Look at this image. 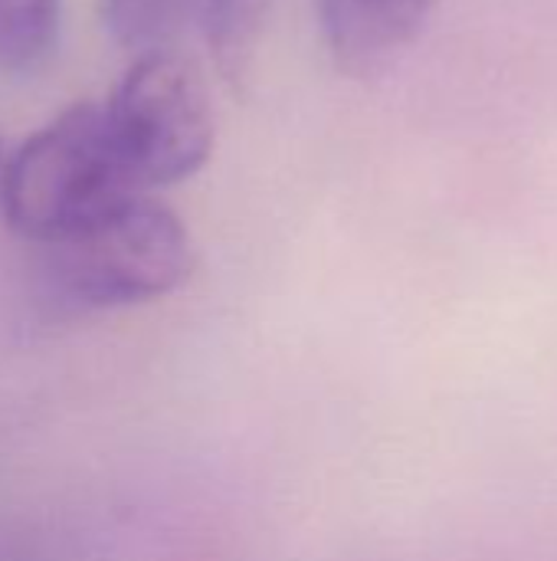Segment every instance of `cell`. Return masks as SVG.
I'll list each match as a JSON object with an SVG mask.
<instances>
[{"label":"cell","mask_w":557,"mask_h":561,"mask_svg":"<svg viewBox=\"0 0 557 561\" xmlns=\"http://www.w3.org/2000/svg\"><path fill=\"white\" fill-rule=\"evenodd\" d=\"M200 10L204 0H98L105 33L135 56L171 49Z\"/></svg>","instance_id":"obj_6"},{"label":"cell","mask_w":557,"mask_h":561,"mask_svg":"<svg viewBox=\"0 0 557 561\" xmlns=\"http://www.w3.org/2000/svg\"><path fill=\"white\" fill-rule=\"evenodd\" d=\"M272 7L276 0H204L200 26L207 36V49L233 95L250 92Z\"/></svg>","instance_id":"obj_5"},{"label":"cell","mask_w":557,"mask_h":561,"mask_svg":"<svg viewBox=\"0 0 557 561\" xmlns=\"http://www.w3.org/2000/svg\"><path fill=\"white\" fill-rule=\"evenodd\" d=\"M59 39V0H0V72H36Z\"/></svg>","instance_id":"obj_7"},{"label":"cell","mask_w":557,"mask_h":561,"mask_svg":"<svg viewBox=\"0 0 557 561\" xmlns=\"http://www.w3.org/2000/svg\"><path fill=\"white\" fill-rule=\"evenodd\" d=\"M440 0H318V23L335 66L378 76L417 43Z\"/></svg>","instance_id":"obj_4"},{"label":"cell","mask_w":557,"mask_h":561,"mask_svg":"<svg viewBox=\"0 0 557 561\" xmlns=\"http://www.w3.org/2000/svg\"><path fill=\"white\" fill-rule=\"evenodd\" d=\"M0 171H3V154H0Z\"/></svg>","instance_id":"obj_8"},{"label":"cell","mask_w":557,"mask_h":561,"mask_svg":"<svg viewBox=\"0 0 557 561\" xmlns=\"http://www.w3.org/2000/svg\"><path fill=\"white\" fill-rule=\"evenodd\" d=\"M131 194L95 102H76L59 112L0 171L7 224L43 247L66 240Z\"/></svg>","instance_id":"obj_1"},{"label":"cell","mask_w":557,"mask_h":561,"mask_svg":"<svg viewBox=\"0 0 557 561\" xmlns=\"http://www.w3.org/2000/svg\"><path fill=\"white\" fill-rule=\"evenodd\" d=\"M102 115L135 194L187 181L213 151L207 85L174 49L135 56Z\"/></svg>","instance_id":"obj_3"},{"label":"cell","mask_w":557,"mask_h":561,"mask_svg":"<svg viewBox=\"0 0 557 561\" xmlns=\"http://www.w3.org/2000/svg\"><path fill=\"white\" fill-rule=\"evenodd\" d=\"M59 289L82 309L154 302L194 273V243L184 220L144 194H131L53 243Z\"/></svg>","instance_id":"obj_2"}]
</instances>
